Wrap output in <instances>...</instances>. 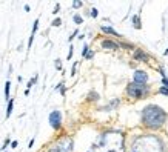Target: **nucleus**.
<instances>
[{"label": "nucleus", "mask_w": 168, "mask_h": 152, "mask_svg": "<svg viewBox=\"0 0 168 152\" xmlns=\"http://www.w3.org/2000/svg\"><path fill=\"white\" fill-rule=\"evenodd\" d=\"M127 152H168V138L154 132L136 134L127 143Z\"/></svg>", "instance_id": "obj_1"}, {"label": "nucleus", "mask_w": 168, "mask_h": 152, "mask_svg": "<svg viewBox=\"0 0 168 152\" xmlns=\"http://www.w3.org/2000/svg\"><path fill=\"white\" fill-rule=\"evenodd\" d=\"M140 128L147 132H159L168 121V112L156 103H150L140 111Z\"/></svg>", "instance_id": "obj_2"}, {"label": "nucleus", "mask_w": 168, "mask_h": 152, "mask_svg": "<svg viewBox=\"0 0 168 152\" xmlns=\"http://www.w3.org/2000/svg\"><path fill=\"white\" fill-rule=\"evenodd\" d=\"M151 92H153L151 85H137V83H133V81H128L125 86V97L131 101L148 99Z\"/></svg>", "instance_id": "obj_3"}, {"label": "nucleus", "mask_w": 168, "mask_h": 152, "mask_svg": "<svg viewBox=\"0 0 168 152\" xmlns=\"http://www.w3.org/2000/svg\"><path fill=\"white\" fill-rule=\"evenodd\" d=\"M48 124L54 132L60 134L63 129V112L60 109H52L48 114Z\"/></svg>", "instance_id": "obj_4"}, {"label": "nucleus", "mask_w": 168, "mask_h": 152, "mask_svg": "<svg viewBox=\"0 0 168 152\" xmlns=\"http://www.w3.org/2000/svg\"><path fill=\"white\" fill-rule=\"evenodd\" d=\"M122 105V99H119V97H114V99L108 100L106 105H102V106H97L96 111L100 112V114H108V112H113V111H117L119 108Z\"/></svg>", "instance_id": "obj_5"}, {"label": "nucleus", "mask_w": 168, "mask_h": 152, "mask_svg": "<svg viewBox=\"0 0 168 152\" xmlns=\"http://www.w3.org/2000/svg\"><path fill=\"white\" fill-rule=\"evenodd\" d=\"M97 43H99V48L104 51H119L120 48H119V43L116 39H111V37H100L99 40H97Z\"/></svg>", "instance_id": "obj_6"}, {"label": "nucleus", "mask_w": 168, "mask_h": 152, "mask_svg": "<svg viewBox=\"0 0 168 152\" xmlns=\"http://www.w3.org/2000/svg\"><path fill=\"white\" fill-rule=\"evenodd\" d=\"M131 57H133V60L137 62V63H150V62H151L150 52L145 51L144 48H140V46L134 48L133 52H131Z\"/></svg>", "instance_id": "obj_7"}, {"label": "nucleus", "mask_w": 168, "mask_h": 152, "mask_svg": "<svg viewBox=\"0 0 168 152\" xmlns=\"http://www.w3.org/2000/svg\"><path fill=\"white\" fill-rule=\"evenodd\" d=\"M133 83H137V85H150V74L147 69H142V68H137L134 69L133 72Z\"/></svg>", "instance_id": "obj_8"}, {"label": "nucleus", "mask_w": 168, "mask_h": 152, "mask_svg": "<svg viewBox=\"0 0 168 152\" xmlns=\"http://www.w3.org/2000/svg\"><path fill=\"white\" fill-rule=\"evenodd\" d=\"M99 31L102 32V34H104V37L106 35V37H111V39H117V40L123 39V34L117 32L111 25H100V26H99Z\"/></svg>", "instance_id": "obj_9"}, {"label": "nucleus", "mask_w": 168, "mask_h": 152, "mask_svg": "<svg viewBox=\"0 0 168 152\" xmlns=\"http://www.w3.org/2000/svg\"><path fill=\"white\" fill-rule=\"evenodd\" d=\"M100 100H102V95H100V92L96 91V89H90L88 92H86V95H85V103L86 105H97Z\"/></svg>", "instance_id": "obj_10"}, {"label": "nucleus", "mask_w": 168, "mask_h": 152, "mask_svg": "<svg viewBox=\"0 0 168 152\" xmlns=\"http://www.w3.org/2000/svg\"><path fill=\"white\" fill-rule=\"evenodd\" d=\"M117 43H119V48L123 49V51H131V52H133V49L136 48V45H134L133 42H128V40H125V39L117 40Z\"/></svg>", "instance_id": "obj_11"}, {"label": "nucleus", "mask_w": 168, "mask_h": 152, "mask_svg": "<svg viewBox=\"0 0 168 152\" xmlns=\"http://www.w3.org/2000/svg\"><path fill=\"white\" fill-rule=\"evenodd\" d=\"M14 105H15V99L14 97H11V99L6 101V112H5V118H8L13 115V111H14Z\"/></svg>", "instance_id": "obj_12"}, {"label": "nucleus", "mask_w": 168, "mask_h": 152, "mask_svg": "<svg viewBox=\"0 0 168 152\" xmlns=\"http://www.w3.org/2000/svg\"><path fill=\"white\" fill-rule=\"evenodd\" d=\"M131 22H133V28L136 29V31H140V29H142V15H140L139 12L133 15V17H131Z\"/></svg>", "instance_id": "obj_13"}, {"label": "nucleus", "mask_w": 168, "mask_h": 152, "mask_svg": "<svg viewBox=\"0 0 168 152\" xmlns=\"http://www.w3.org/2000/svg\"><path fill=\"white\" fill-rule=\"evenodd\" d=\"M3 97H5V101H8V100L11 99V81H9V80H6V81H5Z\"/></svg>", "instance_id": "obj_14"}, {"label": "nucleus", "mask_w": 168, "mask_h": 152, "mask_svg": "<svg viewBox=\"0 0 168 152\" xmlns=\"http://www.w3.org/2000/svg\"><path fill=\"white\" fill-rule=\"evenodd\" d=\"M37 81H39V74H34V75H32V77H31L28 81H26V89H28V91H31V88H32V86H34V85H37Z\"/></svg>", "instance_id": "obj_15"}, {"label": "nucleus", "mask_w": 168, "mask_h": 152, "mask_svg": "<svg viewBox=\"0 0 168 152\" xmlns=\"http://www.w3.org/2000/svg\"><path fill=\"white\" fill-rule=\"evenodd\" d=\"M73 22H74V25H76V26H80V25L83 23V17H82V14H79V12L73 14Z\"/></svg>", "instance_id": "obj_16"}, {"label": "nucleus", "mask_w": 168, "mask_h": 152, "mask_svg": "<svg viewBox=\"0 0 168 152\" xmlns=\"http://www.w3.org/2000/svg\"><path fill=\"white\" fill-rule=\"evenodd\" d=\"M11 142H13V140H11V137H9V135H8V137L5 138V140H3V143H2V146H0V152H5V151H6V149L9 148V144H11Z\"/></svg>", "instance_id": "obj_17"}, {"label": "nucleus", "mask_w": 168, "mask_h": 152, "mask_svg": "<svg viewBox=\"0 0 168 152\" xmlns=\"http://www.w3.org/2000/svg\"><path fill=\"white\" fill-rule=\"evenodd\" d=\"M62 23H63V20L60 19V17H54L52 20H51V28H60L62 26Z\"/></svg>", "instance_id": "obj_18"}, {"label": "nucleus", "mask_w": 168, "mask_h": 152, "mask_svg": "<svg viewBox=\"0 0 168 152\" xmlns=\"http://www.w3.org/2000/svg\"><path fill=\"white\" fill-rule=\"evenodd\" d=\"M79 65H80V60H76V62L73 63V66H71V72H69V75H71V77H76V75H77Z\"/></svg>", "instance_id": "obj_19"}, {"label": "nucleus", "mask_w": 168, "mask_h": 152, "mask_svg": "<svg viewBox=\"0 0 168 152\" xmlns=\"http://www.w3.org/2000/svg\"><path fill=\"white\" fill-rule=\"evenodd\" d=\"M83 6H85V2H82V0H74V2H71L73 9H82Z\"/></svg>", "instance_id": "obj_20"}, {"label": "nucleus", "mask_w": 168, "mask_h": 152, "mask_svg": "<svg viewBox=\"0 0 168 152\" xmlns=\"http://www.w3.org/2000/svg\"><path fill=\"white\" fill-rule=\"evenodd\" d=\"M90 49H91V45H90L88 42H85V43H83V46H82V52H80V57L85 58V56L88 54V51H90Z\"/></svg>", "instance_id": "obj_21"}, {"label": "nucleus", "mask_w": 168, "mask_h": 152, "mask_svg": "<svg viewBox=\"0 0 168 152\" xmlns=\"http://www.w3.org/2000/svg\"><path fill=\"white\" fill-rule=\"evenodd\" d=\"M40 152H60V151H59L57 148H56V146H54L52 143H50V144H46L45 146V148H43Z\"/></svg>", "instance_id": "obj_22"}, {"label": "nucleus", "mask_w": 168, "mask_h": 152, "mask_svg": "<svg viewBox=\"0 0 168 152\" xmlns=\"http://www.w3.org/2000/svg\"><path fill=\"white\" fill-rule=\"evenodd\" d=\"M39 25H40V20L36 19L34 22H32V29H31V35H36L37 31H39Z\"/></svg>", "instance_id": "obj_23"}, {"label": "nucleus", "mask_w": 168, "mask_h": 152, "mask_svg": "<svg viewBox=\"0 0 168 152\" xmlns=\"http://www.w3.org/2000/svg\"><path fill=\"white\" fill-rule=\"evenodd\" d=\"M88 12H90V17L91 19H97V17H99V9L94 8V6L88 8Z\"/></svg>", "instance_id": "obj_24"}, {"label": "nucleus", "mask_w": 168, "mask_h": 152, "mask_svg": "<svg viewBox=\"0 0 168 152\" xmlns=\"http://www.w3.org/2000/svg\"><path fill=\"white\" fill-rule=\"evenodd\" d=\"M79 34H80V29H79V28H76V29L71 32V35L68 37V42H69V45H71V43H73V40H74V39H77V35H79Z\"/></svg>", "instance_id": "obj_25"}, {"label": "nucleus", "mask_w": 168, "mask_h": 152, "mask_svg": "<svg viewBox=\"0 0 168 152\" xmlns=\"http://www.w3.org/2000/svg\"><path fill=\"white\" fill-rule=\"evenodd\" d=\"M54 68H56V71H63L62 58H56V60H54Z\"/></svg>", "instance_id": "obj_26"}, {"label": "nucleus", "mask_w": 168, "mask_h": 152, "mask_svg": "<svg viewBox=\"0 0 168 152\" xmlns=\"http://www.w3.org/2000/svg\"><path fill=\"white\" fill-rule=\"evenodd\" d=\"M73 56H74V45L71 43V45L68 46V54H66V60H73Z\"/></svg>", "instance_id": "obj_27"}, {"label": "nucleus", "mask_w": 168, "mask_h": 152, "mask_svg": "<svg viewBox=\"0 0 168 152\" xmlns=\"http://www.w3.org/2000/svg\"><path fill=\"white\" fill-rule=\"evenodd\" d=\"M156 92H158L159 95L168 97V88H165V86H159V88H158V91H156Z\"/></svg>", "instance_id": "obj_28"}, {"label": "nucleus", "mask_w": 168, "mask_h": 152, "mask_svg": "<svg viewBox=\"0 0 168 152\" xmlns=\"http://www.w3.org/2000/svg\"><path fill=\"white\" fill-rule=\"evenodd\" d=\"M60 9H62V5H60V2H57L56 5H54L52 11H51V12H52V15H56V17H57V14L60 12Z\"/></svg>", "instance_id": "obj_29"}, {"label": "nucleus", "mask_w": 168, "mask_h": 152, "mask_svg": "<svg viewBox=\"0 0 168 152\" xmlns=\"http://www.w3.org/2000/svg\"><path fill=\"white\" fill-rule=\"evenodd\" d=\"M94 57H96V51L93 49V48H91V49L88 51V54L85 56V58H83V60H88V62H90V60H93Z\"/></svg>", "instance_id": "obj_30"}, {"label": "nucleus", "mask_w": 168, "mask_h": 152, "mask_svg": "<svg viewBox=\"0 0 168 152\" xmlns=\"http://www.w3.org/2000/svg\"><path fill=\"white\" fill-rule=\"evenodd\" d=\"M34 39H36V35H29V39H28V43H26V51H31V48H32V43H34Z\"/></svg>", "instance_id": "obj_31"}, {"label": "nucleus", "mask_w": 168, "mask_h": 152, "mask_svg": "<svg viewBox=\"0 0 168 152\" xmlns=\"http://www.w3.org/2000/svg\"><path fill=\"white\" fill-rule=\"evenodd\" d=\"M66 91H68V86L63 83V85L60 86V89H59V92H60V95H62V97H65V95H66Z\"/></svg>", "instance_id": "obj_32"}, {"label": "nucleus", "mask_w": 168, "mask_h": 152, "mask_svg": "<svg viewBox=\"0 0 168 152\" xmlns=\"http://www.w3.org/2000/svg\"><path fill=\"white\" fill-rule=\"evenodd\" d=\"M158 72L160 74V77H162V78H164V77H167V72H165L164 66H158Z\"/></svg>", "instance_id": "obj_33"}, {"label": "nucleus", "mask_w": 168, "mask_h": 152, "mask_svg": "<svg viewBox=\"0 0 168 152\" xmlns=\"http://www.w3.org/2000/svg\"><path fill=\"white\" fill-rule=\"evenodd\" d=\"M17 146H19V142H17V140H13V142H11V144H9V148H11V149H15Z\"/></svg>", "instance_id": "obj_34"}, {"label": "nucleus", "mask_w": 168, "mask_h": 152, "mask_svg": "<svg viewBox=\"0 0 168 152\" xmlns=\"http://www.w3.org/2000/svg\"><path fill=\"white\" fill-rule=\"evenodd\" d=\"M160 83H162V86H165V88H168V77L160 78Z\"/></svg>", "instance_id": "obj_35"}, {"label": "nucleus", "mask_w": 168, "mask_h": 152, "mask_svg": "<svg viewBox=\"0 0 168 152\" xmlns=\"http://www.w3.org/2000/svg\"><path fill=\"white\" fill-rule=\"evenodd\" d=\"M63 83H65V80H62V81H59V83H57L56 86H54V91H57V92H59V89H60V86H62Z\"/></svg>", "instance_id": "obj_36"}, {"label": "nucleus", "mask_w": 168, "mask_h": 152, "mask_svg": "<svg viewBox=\"0 0 168 152\" xmlns=\"http://www.w3.org/2000/svg\"><path fill=\"white\" fill-rule=\"evenodd\" d=\"M34 143H36V137H32V138L29 140V143H28V149H31L32 146H34Z\"/></svg>", "instance_id": "obj_37"}, {"label": "nucleus", "mask_w": 168, "mask_h": 152, "mask_svg": "<svg viewBox=\"0 0 168 152\" xmlns=\"http://www.w3.org/2000/svg\"><path fill=\"white\" fill-rule=\"evenodd\" d=\"M23 48H25V45H23V42H22V43H19V46H17V49H15V51L22 52V51H23Z\"/></svg>", "instance_id": "obj_38"}, {"label": "nucleus", "mask_w": 168, "mask_h": 152, "mask_svg": "<svg viewBox=\"0 0 168 152\" xmlns=\"http://www.w3.org/2000/svg\"><path fill=\"white\" fill-rule=\"evenodd\" d=\"M11 74H13V65H9V66H8V77Z\"/></svg>", "instance_id": "obj_39"}, {"label": "nucleus", "mask_w": 168, "mask_h": 152, "mask_svg": "<svg viewBox=\"0 0 168 152\" xmlns=\"http://www.w3.org/2000/svg\"><path fill=\"white\" fill-rule=\"evenodd\" d=\"M85 37H86L85 34H79L77 35V40H85Z\"/></svg>", "instance_id": "obj_40"}, {"label": "nucleus", "mask_w": 168, "mask_h": 152, "mask_svg": "<svg viewBox=\"0 0 168 152\" xmlns=\"http://www.w3.org/2000/svg\"><path fill=\"white\" fill-rule=\"evenodd\" d=\"M23 9L26 11V12H29V11H31V8H29V5H25V6H23Z\"/></svg>", "instance_id": "obj_41"}, {"label": "nucleus", "mask_w": 168, "mask_h": 152, "mask_svg": "<svg viewBox=\"0 0 168 152\" xmlns=\"http://www.w3.org/2000/svg\"><path fill=\"white\" fill-rule=\"evenodd\" d=\"M17 81H19V83H22V81H23V77H22V75H19V77H17Z\"/></svg>", "instance_id": "obj_42"}, {"label": "nucleus", "mask_w": 168, "mask_h": 152, "mask_svg": "<svg viewBox=\"0 0 168 152\" xmlns=\"http://www.w3.org/2000/svg\"><path fill=\"white\" fill-rule=\"evenodd\" d=\"M164 56H168V46H167V49L164 51Z\"/></svg>", "instance_id": "obj_43"}, {"label": "nucleus", "mask_w": 168, "mask_h": 152, "mask_svg": "<svg viewBox=\"0 0 168 152\" xmlns=\"http://www.w3.org/2000/svg\"><path fill=\"white\" fill-rule=\"evenodd\" d=\"M5 152H8V151H5Z\"/></svg>", "instance_id": "obj_44"}]
</instances>
